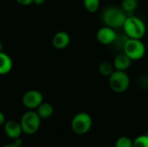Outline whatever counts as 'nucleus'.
Segmentation results:
<instances>
[{"label": "nucleus", "mask_w": 148, "mask_h": 147, "mask_svg": "<svg viewBox=\"0 0 148 147\" xmlns=\"http://www.w3.org/2000/svg\"><path fill=\"white\" fill-rule=\"evenodd\" d=\"M17 3L21 5H29L32 3H34V0H16Z\"/></svg>", "instance_id": "6ab92c4d"}, {"label": "nucleus", "mask_w": 148, "mask_h": 147, "mask_svg": "<svg viewBox=\"0 0 148 147\" xmlns=\"http://www.w3.org/2000/svg\"><path fill=\"white\" fill-rule=\"evenodd\" d=\"M45 0H34V3L36 4H42Z\"/></svg>", "instance_id": "4be33fe9"}, {"label": "nucleus", "mask_w": 148, "mask_h": 147, "mask_svg": "<svg viewBox=\"0 0 148 147\" xmlns=\"http://www.w3.org/2000/svg\"><path fill=\"white\" fill-rule=\"evenodd\" d=\"M13 67V62L9 55L0 52V75H7L10 72Z\"/></svg>", "instance_id": "f8f14e48"}, {"label": "nucleus", "mask_w": 148, "mask_h": 147, "mask_svg": "<svg viewBox=\"0 0 148 147\" xmlns=\"http://www.w3.org/2000/svg\"><path fill=\"white\" fill-rule=\"evenodd\" d=\"M138 7L137 0H123L121 3V9L127 14L134 12Z\"/></svg>", "instance_id": "2eb2a0df"}, {"label": "nucleus", "mask_w": 148, "mask_h": 147, "mask_svg": "<svg viewBox=\"0 0 148 147\" xmlns=\"http://www.w3.org/2000/svg\"><path fill=\"white\" fill-rule=\"evenodd\" d=\"M93 120L92 117L85 112L78 113L71 120L72 131L79 135L87 133L92 127Z\"/></svg>", "instance_id": "423d86ee"}, {"label": "nucleus", "mask_w": 148, "mask_h": 147, "mask_svg": "<svg viewBox=\"0 0 148 147\" xmlns=\"http://www.w3.org/2000/svg\"><path fill=\"white\" fill-rule=\"evenodd\" d=\"M127 16L128 15L121 9V7L109 6L103 10L101 14V21L105 26L117 29L123 26Z\"/></svg>", "instance_id": "f257e3e1"}, {"label": "nucleus", "mask_w": 148, "mask_h": 147, "mask_svg": "<svg viewBox=\"0 0 148 147\" xmlns=\"http://www.w3.org/2000/svg\"><path fill=\"white\" fill-rule=\"evenodd\" d=\"M13 144H15L16 146H17L21 147L22 146V139H21V138L19 137V138H16V139H13Z\"/></svg>", "instance_id": "412c9836"}, {"label": "nucleus", "mask_w": 148, "mask_h": 147, "mask_svg": "<svg viewBox=\"0 0 148 147\" xmlns=\"http://www.w3.org/2000/svg\"><path fill=\"white\" fill-rule=\"evenodd\" d=\"M84 8L90 13L96 12L101 5V0H83Z\"/></svg>", "instance_id": "dca6fc26"}, {"label": "nucleus", "mask_w": 148, "mask_h": 147, "mask_svg": "<svg viewBox=\"0 0 148 147\" xmlns=\"http://www.w3.org/2000/svg\"><path fill=\"white\" fill-rule=\"evenodd\" d=\"M4 133L6 136L10 139H14L21 137L23 130L20 125V122L16 120H8L4 123Z\"/></svg>", "instance_id": "1a4fd4ad"}, {"label": "nucleus", "mask_w": 148, "mask_h": 147, "mask_svg": "<svg viewBox=\"0 0 148 147\" xmlns=\"http://www.w3.org/2000/svg\"><path fill=\"white\" fill-rule=\"evenodd\" d=\"M146 135H147V137H148V130H147V133H146Z\"/></svg>", "instance_id": "393cba45"}, {"label": "nucleus", "mask_w": 148, "mask_h": 147, "mask_svg": "<svg viewBox=\"0 0 148 147\" xmlns=\"http://www.w3.org/2000/svg\"><path fill=\"white\" fill-rule=\"evenodd\" d=\"M122 49L132 61H139L142 59L146 54V46L141 39L127 38Z\"/></svg>", "instance_id": "7ed1b4c3"}, {"label": "nucleus", "mask_w": 148, "mask_h": 147, "mask_svg": "<svg viewBox=\"0 0 148 147\" xmlns=\"http://www.w3.org/2000/svg\"><path fill=\"white\" fill-rule=\"evenodd\" d=\"M132 60L123 52L115 56L114 59V67L115 70H121V71H127L132 65Z\"/></svg>", "instance_id": "9b49d317"}, {"label": "nucleus", "mask_w": 148, "mask_h": 147, "mask_svg": "<svg viewBox=\"0 0 148 147\" xmlns=\"http://www.w3.org/2000/svg\"><path fill=\"white\" fill-rule=\"evenodd\" d=\"M110 88L118 94L126 92L130 86V78L126 71L114 70L108 77Z\"/></svg>", "instance_id": "20e7f679"}, {"label": "nucleus", "mask_w": 148, "mask_h": 147, "mask_svg": "<svg viewBox=\"0 0 148 147\" xmlns=\"http://www.w3.org/2000/svg\"><path fill=\"white\" fill-rule=\"evenodd\" d=\"M22 101L25 107L33 110L43 102V96L38 90H29L23 94Z\"/></svg>", "instance_id": "0eeeda50"}, {"label": "nucleus", "mask_w": 148, "mask_h": 147, "mask_svg": "<svg viewBox=\"0 0 148 147\" xmlns=\"http://www.w3.org/2000/svg\"><path fill=\"white\" fill-rule=\"evenodd\" d=\"M36 113L41 119H49L54 113V107L50 103L42 102L36 108Z\"/></svg>", "instance_id": "ddd939ff"}, {"label": "nucleus", "mask_w": 148, "mask_h": 147, "mask_svg": "<svg viewBox=\"0 0 148 147\" xmlns=\"http://www.w3.org/2000/svg\"><path fill=\"white\" fill-rule=\"evenodd\" d=\"M106 147H114V146H106Z\"/></svg>", "instance_id": "a878e982"}, {"label": "nucleus", "mask_w": 148, "mask_h": 147, "mask_svg": "<svg viewBox=\"0 0 148 147\" xmlns=\"http://www.w3.org/2000/svg\"><path fill=\"white\" fill-rule=\"evenodd\" d=\"M2 48H3V46H2V43H1V42H0V52L2 51Z\"/></svg>", "instance_id": "b1692460"}, {"label": "nucleus", "mask_w": 148, "mask_h": 147, "mask_svg": "<svg viewBox=\"0 0 148 147\" xmlns=\"http://www.w3.org/2000/svg\"><path fill=\"white\" fill-rule=\"evenodd\" d=\"M70 43V36L65 31H59L56 33L52 38V45L57 49H63Z\"/></svg>", "instance_id": "9d476101"}, {"label": "nucleus", "mask_w": 148, "mask_h": 147, "mask_svg": "<svg viewBox=\"0 0 148 147\" xmlns=\"http://www.w3.org/2000/svg\"><path fill=\"white\" fill-rule=\"evenodd\" d=\"M96 38L98 42L103 45H111L115 42L117 38V33L114 29L104 25L98 29L96 33Z\"/></svg>", "instance_id": "6e6552de"}, {"label": "nucleus", "mask_w": 148, "mask_h": 147, "mask_svg": "<svg viewBox=\"0 0 148 147\" xmlns=\"http://www.w3.org/2000/svg\"><path fill=\"white\" fill-rule=\"evenodd\" d=\"M122 28L124 34L133 39H142L147 32L144 21L135 16H127Z\"/></svg>", "instance_id": "f03ea898"}, {"label": "nucleus", "mask_w": 148, "mask_h": 147, "mask_svg": "<svg viewBox=\"0 0 148 147\" xmlns=\"http://www.w3.org/2000/svg\"><path fill=\"white\" fill-rule=\"evenodd\" d=\"M3 147H19L17 146H16L15 144H13V143H11V144H7V145H4Z\"/></svg>", "instance_id": "5701e85b"}, {"label": "nucleus", "mask_w": 148, "mask_h": 147, "mask_svg": "<svg viewBox=\"0 0 148 147\" xmlns=\"http://www.w3.org/2000/svg\"><path fill=\"white\" fill-rule=\"evenodd\" d=\"M6 122V119H5V115L3 113H2L0 111V126L4 125V123Z\"/></svg>", "instance_id": "aec40b11"}, {"label": "nucleus", "mask_w": 148, "mask_h": 147, "mask_svg": "<svg viewBox=\"0 0 148 147\" xmlns=\"http://www.w3.org/2000/svg\"><path fill=\"white\" fill-rule=\"evenodd\" d=\"M114 147H133V140L127 136L120 137L116 140Z\"/></svg>", "instance_id": "f3484780"}, {"label": "nucleus", "mask_w": 148, "mask_h": 147, "mask_svg": "<svg viewBox=\"0 0 148 147\" xmlns=\"http://www.w3.org/2000/svg\"><path fill=\"white\" fill-rule=\"evenodd\" d=\"M133 147H148V137L144 135L138 136L134 140H133Z\"/></svg>", "instance_id": "a211bd4d"}, {"label": "nucleus", "mask_w": 148, "mask_h": 147, "mask_svg": "<svg viewBox=\"0 0 148 147\" xmlns=\"http://www.w3.org/2000/svg\"><path fill=\"white\" fill-rule=\"evenodd\" d=\"M98 69H99L100 74L105 77H109L114 73V71L115 70L114 64L111 63L110 62H108V61L101 62L99 67H98Z\"/></svg>", "instance_id": "4468645a"}, {"label": "nucleus", "mask_w": 148, "mask_h": 147, "mask_svg": "<svg viewBox=\"0 0 148 147\" xmlns=\"http://www.w3.org/2000/svg\"><path fill=\"white\" fill-rule=\"evenodd\" d=\"M41 120L42 119L39 117L36 112H34L33 110L26 112L22 116L20 120L23 133L29 135L36 133L41 126Z\"/></svg>", "instance_id": "39448f33"}]
</instances>
